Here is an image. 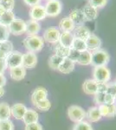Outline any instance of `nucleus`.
Listing matches in <instances>:
<instances>
[{
  "instance_id": "obj_19",
  "label": "nucleus",
  "mask_w": 116,
  "mask_h": 130,
  "mask_svg": "<svg viewBox=\"0 0 116 130\" xmlns=\"http://www.w3.org/2000/svg\"><path fill=\"white\" fill-rule=\"evenodd\" d=\"M102 118L99 108L97 106L91 107L86 112V119H88V122H97Z\"/></svg>"
},
{
  "instance_id": "obj_6",
  "label": "nucleus",
  "mask_w": 116,
  "mask_h": 130,
  "mask_svg": "<svg viewBox=\"0 0 116 130\" xmlns=\"http://www.w3.org/2000/svg\"><path fill=\"white\" fill-rule=\"evenodd\" d=\"M10 33L15 36H20L26 31V22L21 18H15L8 26Z\"/></svg>"
},
{
  "instance_id": "obj_13",
  "label": "nucleus",
  "mask_w": 116,
  "mask_h": 130,
  "mask_svg": "<svg viewBox=\"0 0 116 130\" xmlns=\"http://www.w3.org/2000/svg\"><path fill=\"white\" fill-rule=\"evenodd\" d=\"M48 98V91L45 88L43 87H37L34 89V91L31 94L30 101L33 105L37 104V102L42 100H44Z\"/></svg>"
},
{
  "instance_id": "obj_38",
  "label": "nucleus",
  "mask_w": 116,
  "mask_h": 130,
  "mask_svg": "<svg viewBox=\"0 0 116 130\" xmlns=\"http://www.w3.org/2000/svg\"><path fill=\"white\" fill-rule=\"evenodd\" d=\"M108 0H88V4L90 5L95 7L96 9H101L106 6Z\"/></svg>"
},
{
  "instance_id": "obj_30",
  "label": "nucleus",
  "mask_w": 116,
  "mask_h": 130,
  "mask_svg": "<svg viewBox=\"0 0 116 130\" xmlns=\"http://www.w3.org/2000/svg\"><path fill=\"white\" fill-rule=\"evenodd\" d=\"M70 49L71 48L64 47V46H62V44L57 43H56V45H55V47H54V51L56 55L61 56V57H62V58H66L69 56V52H70Z\"/></svg>"
},
{
  "instance_id": "obj_40",
  "label": "nucleus",
  "mask_w": 116,
  "mask_h": 130,
  "mask_svg": "<svg viewBox=\"0 0 116 130\" xmlns=\"http://www.w3.org/2000/svg\"><path fill=\"white\" fill-rule=\"evenodd\" d=\"M80 54H81V52L77 51V50H74V49L71 48L68 58H69V59H70L72 62H74L75 63V62H77V60H78V58H79V56H80Z\"/></svg>"
},
{
  "instance_id": "obj_42",
  "label": "nucleus",
  "mask_w": 116,
  "mask_h": 130,
  "mask_svg": "<svg viewBox=\"0 0 116 130\" xmlns=\"http://www.w3.org/2000/svg\"><path fill=\"white\" fill-rule=\"evenodd\" d=\"M24 130H43V126L38 122L31 123V124L25 125Z\"/></svg>"
},
{
  "instance_id": "obj_49",
  "label": "nucleus",
  "mask_w": 116,
  "mask_h": 130,
  "mask_svg": "<svg viewBox=\"0 0 116 130\" xmlns=\"http://www.w3.org/2000/svg\"><path fill=\"white\" fill-rule=\"evenodd\" d=\"M114 83H116V78H115V80H114Z\"/></svg>"
},
{
  "instance_id": "obj_9",
  "label": "nucleus",
  "mask_w": 116,
  "mask_h": 130,
  "mask_svg": "<svg viewBox=\"0 0 116 130\" xmlns=\"http://www.w3.org/2000/svg\"><path fill=\"white\" fill-rule=\"evenodd\" d=\"M29 14L30 19L37 21V22L45 19L46 17H47L45 8L42 5H35V6H33V7H31Z\"/></svg>"
},
{
  "instance_id": "obj_34",
  "label": "nucleus",
  "mask_w": 116,
  "mask_h": 130,
  "mask_svg": "<svg viewBox=\"0 0 116 130\" xmlns=\"http://www.w3.org/2000/svg\"><path fill=\"white\" fill-rule=\"evenodd\" d=\"M15 7V0H0V10H12Z\"/></svg>"
},
{
  "instance_id": "obj_15",
  "label": "nucleus",
  "mask_w": 116,
  "mask_h": 130,
  "mask_svg": "<svg viewBox=\"0 0 116 130\" xmlns=\"http://www.w3.org/2000/svg\"><path fill=\"white\" fill-rule=\"evenodd\" d=\"M99 110L102 117L113 118L116 116V103L114 104H102L98 106Z\"/></svg>"
},
{
  "instance_id": "obj_26",
  "label": "nucleus",
  "mask_w": 116,
  "mask_h": 130,
  "mask_svg": "<svg viewBox=\"0 0 116 130\" xmlns=\"http://www.w3.org/2000/svg\"><path fill=\"white\" fill-rule=\"evenodd\" d=\"M75 25L74 24L72 20L69 18H63L59 22V30L62 31H69V32H72L75 29Z\"/></svg>"
},
{
  "instance_id": "obj_16",
  "label": "nucleus",
  "mask_w": 116,
  "mask_h": 130,
  "mask_svg": "<svg viewBox=\"0 0 116 130\" xmlns=\"http://www.w3.org/2000/svg\"><path fill=\"white\" fill-rule=\"evenodd\" d=\"M82 89L84 93L88 95H94L98 93V83L94 79H88L82 84Z\"/></svg>"
},
{
  "instance_id": "obj_7",
  "label": "nucleus",
  "mask_w": 116,
  "mask_h": 130,
  "mask_svg": "<svg viewBox=\"0 0 116 130\" xmlns=\"http://www.w3.org/2000/svg\"><path fill=\"white\" fill-rule=\"evenodd\" d=\"M22 60H23V54L18 50H13L6 56L5 62L7 68L11 69L15 67L22 66Z\"/></svg>"
},
{
  "instance_id": "obj_35",
  "label": "nucleus",
  "mask_w": 116,
  "mask_h": 130,
  "mask_svg": "<svg viewBox=\"0 0 116 130\" xmlns=\"http://www.w3.org/2000/svg\"><path fill=\"white\" fill-rule=\"evenodd\" d=\"M73 130H93L91 124L87 121H82L74 125Z\"/></svg>"
},
{
  "instance_id": "obj_48",
  "label": "nucleus",
  "mask_w": 116,
  "mask_h": 130,
  "mask_svg": "<svg viewBox=\"0 0 116 130\" xmlns=\"http://www.w3.org/2000/svg\"><path fill=\"white\" fill-rule=\"evenodd\" d=\"M5 89H4L3 87H0V98H1L4 95H5Z\"/></svg>"
},
{
  "instance_id": "obj_41",
  "label": "nucleus",
  "mask_w": 116,
  "mask_h": 130,
  "mask_svg": "<svg viewBox=\"0 0 116 130\" xmlns=\"http://www.w3.org/2000/svg\"><path fill=\"white\" fill-rule=\"evenodd\" d=\"M106 93L114 96V97L116 98V83H114V82H113V83H107V88Z\"/></svg>"
},
{
  "instance_id": "obj_5",
  "label": "nucleus",
  "mask_w": 116,
  "mask_h": 130,
  "mask_svg": "<svg viewBox=\"0 0 116 130\" xmlns=\"http://www.w3.org/2000/svg\"><path fill=\"white\" fill-rule=\"evenodd\" d=\"M47 17L56 18L61 13L62 9V2L60 0H49L44 5Z\"/></svg>"
},
{
  "instance_id": "obj_10",
  "label": "nucleus",
  "mask_w": 116,
  "mask_h": 130,
  "mask_svg": "<svg viewBox=\"0 0 116 130\" xmlns=\"http://www.w3.org/2000/svg\"><path fill=\"white\" fill-rule=\"evenodd\" d=\"M37 64V56L36 53L27 51L23 54L22 66L24 69H34Z\"/></svg>"
},
{
  "instance_id": "obj_32",
  "label": "nucleus",
  "mask_w": 116,
  "mask_h": 130,
  "mask_svg": "<svg viewBox=\"0 0 116 130\" xmlns=\"http://www.w3.org/2000/svg\"><path fill=\"white\" fill-rule=\"evenodd\" d=\"M72 49L77 50L79 52H82L87 50V45H86V42L81 39L74 38L73 43H72Z\"/></svg>"
},
{
  "instance_id": "obj_45",
  "label": "nucleus",
  "mask_w": 116,
  "mask_h": 130,
  "mask_svg": "<svg viewBox=\"0 0 116 130\" xmlns=\"http://www.w3.org/2000/svg\"><path fill=\"white\" fill-rule=\"evenodd\" d=\"M6 69H7V65H6L5 59L0 58V74L4 75V73H5V71L6 70Z\"/></svg>"
},
{
  "instance_id": "obj_50",
  "label": "nucleus",
  "mask_w": 116,
  "mask_h": 130,
  "mask_svg": "<svg viewBox=\"0 0 116 130\" xmlns=\"http://www.w3.org/2000/svg\"><path fill=\"white\" fill-rule=\"evenodd\" d=\"M47 1H49V0H47Z\"/></svg>"
},
{
  "instance_id": "obj_46",
  "label": "nucleus",
  "mask_w": 116,
  "mask_h": 130,
  "mask_svg": "<svg viewBox=\"0 0 116 130\" xmlns=\"http://www.w3.org/2000/svg\"><path fill=\"white\" fill-rule=\"evenodd\" d=\"M107 83H98V93H106Z\"/></svg>"
},
{
  "instance_id": "obj_44",
  "label": "nucleus",
  "mask_w": 116,
  "mask_h": 130,
  "mask_svg": "<svg viewBox=\"0 0 116 130\" xmlns=\"http://www.w3.org/2000/svg\"><path fill=\"white\" fill-rule=\"evenodd\" d=\"M23 1L26 5L29 6V7H33L35 5H40L41 0H23Z\"/></svg>"
},
{
  "instance_id": "obj_27",
  "label": "nucleus",
  "mask_w": 116,
  "mask_h": 130,
  "mask_svg": "<svg viewBox=\"0 0 116 130\" xmlns=\"http://www.w3.org/2000/svg\"><path fill=\"white\" fill-rule=\"evenodd\" d=\"M11 51H13V44L9 40L1 42L0 43V58L5 59Z\"/></svg>"
},
{
  "instance_id": "obj_20",
  "label": "nucleus",
  "mask_w": 116,
  "mask_h": 130,
  "mask_svg": "<svg viewBox=\"0 0 116 130\" xmlns=\"http://www.w3.org/2000/svg\"><path fill=\"white\" fill-rule=\"evenodd\" d=\"M10 78L14 81H22L24 79L26 75V69L23 66L15 67V68L10 69Z\"/></svg>"
},
{
  "instance_id": "obj_39",
  "label": "nucleus",
  "mask_w": 116,
  "mask_h": 130,
  "mask_svg": "<svg viewBox=\"0 0 116 130\" xmlns=\"http://www.w3.org/2000/svg\"><path fill=\"white\" fill-rule=\"evenodd\" d=\"M106 93H97L94 95V102L97 107L104 104V98Z\"/></svg>"
},
{
  "instance_id": "obj_2",
  "label": "nucleus",
  "mask_w": 116,
  "mask_h": 130,
  "mask_svg": "<svg viewBox=\"0 0 116 130\" xmlns=\"http://www.w3.org/2000/svg\"><path fill=\"white\" fill-rule=\"evenodd\" d=\"M92 53V60L91 65L93 67L99 66H107L110 61V56L105 50L99 49L97 50L91 52Z\"/></svg>"
},
{
  "instance_id": "obj_23",
  "label": "nucleus",
  "mask_w": 116,
  "mask_h": 130,
  "mask_svg": "<svg viewBox=\"0 0 116 130\" xmlns=\"http://www.w3.org/2000/svg\"><path fill=\"white\" fill-rule=\"evenodd\" d=\"M39 115L38 113L34 109H31V108H27L26 112L24 115V118H23V121L25 125L31 124V123L38 122Z\"/></svg>"
},
{
  "instance_id": "obj_12",
  "label": "nucleus",
  "mask_w": 116,
  "mask_h": 130,
  "mask_svg": "<svg viewBox=\"0 0 116 130\" xmlns=\"http://www.w3.org/2000/svg\"><path fill=\"white\" fill-rule=\"evenodd\" d=\"M69 18L72 20V22L74 23V24L75 26H79V25H83L85 24L86 20L85 16L83 14L81 9H73L69 13Z\"/></svg>"
},
{
  "instance_id": "obj_29",
  "label": "nucleus",
  "mask_w": 116,
  "mask_h": 130,
  "mask_svg": "<svg viewBox=\"0 0 116 130\" xmlns=\"http://www.w3.org/2000/svg\"><path fill=\"white\" fill-rule=\"evenodd\" d=\"M10 115V107L6 102H0V121L9 120Z\"/></svg>"
},
{
  "instance_id": "obj_8",
  "label": "nucleus",
  "mask_w": 116,
  "mask_h": 130,
  "mask_svg": "<svg viewBox=\"0 0 116 130\" xmlns=\"http://www.w3.org/2000/svg\"><path fill=\"white\" fill-rule=\"evenodd\" d=\"M61 31L59 29L56 28V27H49V28L46 29L43 33V41L47 42L48 43H58L59 37H60Z\"/></svg>"
},
{
  "instance_id": "obj_37",
  "label": "nucleus",
  "mask_w": 116,
  "mask_h": 130,
  "mask_svg": "<svg viewBox=\"0 0 116 130\" xmlns=\"http://www.w3.org/2000/svg\"><path fill=\"white\" fill-rule=\"evenodd\" d=\"M0 130H14L13 122L10 119L0 121Z\"/></svg>"
},
{
  "instance_id": "obj_36",
  "label": "nucleus",
  "mask_w": 116,
  "mask_h": 130,
  "mask_svg": "<svg viewBox=\"0 0 116 130\" xmlns=\"http://www.w3.org/2000/svg\"><path fill=\"white\" fill-rule=\"evenodd\" d=\"M10 30L8 26L0 24V42H5L9 39Z\"/></svg>"
},
{
  "instance_id": "obj_1",
  "label": "nucleus",
  "mask_w": 116,
  "mask_h": 130,
  "mask_svg": "<svg viewBox=\"0 0 116 130\" xmlns=\"http://www.w3.org/2000/svg\"><path fill=\"white\" fill-rule=\"evenodd\" d=\"M23 44L28 51L37 53L43 48L44 41L43 37L38 35L27 36L23 41Z\"/></svg>"
},
{
  "instance_id": "obj_31",
  "label": "nucleus",
  "mask_w": 116,
  "mask_h": 130,
  "mask_svg": "<svg viewBox=\"0 0 116 130\" xmlns=\"http://www.w3.org/2000/svg\"><path fill=\"white\" fill-rule=\"evenodd\" d=\"M62 59H63L62 57L54 54V55H52L48 58V66H49V68L52 69V70H58L61 62H62Z\"/></svg>"
},
{
  "instance_id": "obj_25",
  "label": "nucleus",
  "mask_w": 116,
  "mask_h": 130,
  "mask_svg": "<svg viewBox=\"0 0 116 130\" xmlns=\"http://www.w3.org/2000/svg\"><path fill=\"white\" fill-rule=\"evenodd\" d=\"M16 17L12 10H0V24L9 26L10 23L13 21Z\"/></svg>"
},
{
  "instance_id": "obj_43",
  "label": "nucleus",
  "mask_w": 116,
  "mask_h": 130,
  "mask_svg": "<svg viewBox=\"0 0 116 130\" xmlns=\"http://www.w3.org/2000/svg\"><path fill=\"white\" fill-rule=\"evenodd\" d=\"M114 103H116V98L114 96L106 93L104 98V104H114Z\"/></svg>"
},
{
  "instance_id": "obj_18",
  "label": "nucleus",
  "mask_w": 116,
  "mask_h": 130,
  "mask_svg": "<svg viewBox=\"0 0 116 130\" xmlns=\"http://www.w3.org/2000/svg\"><path fill=\"white\" fill-rule=\"evenodd\" d=\"M75 62H72L70 59H69L68 57H66L62 59V62H61L57 70L59 72L62 73V74L68 75L70 74L71 72H73V70H75Z\"/></svg>"
},
{
  "instance_id": "obj_4",
  "label": "nucleus",
  "mask_w": 116,
  "mask_h": 130,
  "mask_svg": "<svg viewBox=\"0 0 116 130\" xmlns=\"http://www.w3.org/2000/svg\"><path fill=\"white\" fill-rule=\"evenodd\" d=\"M68 116L73 122L77 123L85 121L86 111L80 106L72 105L68 108Z\"/></svg>"
},
{
  "instance_id": "obj_17",
  "label": "nucleus",
  "mask_w": 116,
  "mask_h": 130,
  "mask_svg": "<svg viewBox=\"0 0 116 130\" xmlns=\"http://www.w3.org/2000/svg\"><path fill=\"white\" fill-rule=\"evenodd\" d=\"M74 37L78 39H81V40L86 41L87 38L91 34V31L89 30V29L88 27H86L85 25H79V26H75L74 30L72 31Z\"/></svg>"
},
{
  "instance_id": "obj_3",
  "label": "nucleus",
  "mask_w": 116,
  "mask_h": 130,
  "mask_svg": "<svg viewBox=\"0 0 116 130\" xmlns=\"http://www.w3.org/2000/svg\"><path fill=\"white\" fill-rule=\"evenodd\" d=\"M93 79L98 83H108L111 79V71L107 66L94 67Z\"/></svg>"
},
{
  "instance_id": "obj_14",
  "label": "nucleus",
  "mask_w": 116,
  "mask_h": 130,
  "mask_svg": "<svg viewBox=\"0 0 116 130\" xmlns=\"http://www.w3.org/2000/svg\"><path fill=\"white\" fill-rule=\"evenodd\" d=\"M27 110V108L23 103H16L10 107V115L14 117L16 120H23L24 115Z\"/></svg>"
},
{
  "instance_id": "obj_22",
  "label": "nucleus",
  "mask_w": 116,
  "mask_h": 130,
  "mask_svg": "<svg viewBox=\"0 0 116 130\" xmlns=\"http://www.w3.org/2000/svg\"><path fill=\"white\" fill-rule=\"evenodd\" d=\"M40 30H41V25H40L39 22L32 19H29L28 21H26V31H25V33L28 36L37 35Z\"/></svg>"
},
{
  "instance_id": "obj_21",
  "label": "nucleus",
  "mask_w": 116,
  "mask_h": 130,
  "mask_svg": "<svg viewBox=\"0 0 116 130\" xmlns=\"http://www.w3.org/2000/svg\"><path fill=\"white\" fill-rule=\"evenodd\" d=\"M74 35L72 32H69V31H62L60 34L58 43L62 44L64 47L71 48L72 47V43L74 41Z\"/></svg>"
},
{
  "instance_id": "obj_47",
  "label": "nucleus",
  "mask_w": 116,
  "mask_h": 130,
  "mask_svg": "<svg viewBox=\"0 0 116 130\" xmlns=\"http://www.w3.org/2000/svg\"><path fill=\"white\" fill-rule=\"evenodd\" d=\"M6 84V77L5 76V75H1L0 74V87H5Z\"/></svg>"
},
{
  "instance_id": "obj_24",
  "label": "nucleus",
  "mask_w": 116,
  "mask_h": 130,
  "mask_svg": "<svg viewBox=\"0 0 116 130\" xmlns=\"http://www.w3.org/2000/svg\"><path fill=\"white\" fill-rule=\"evenodd\" d=\"M81 10L87 21H94V19H96L97 16H98V9H96L95 7L88 4Z\"/></svg>"
},
{
  "instance_id": "obj_33",
  "label": "nucleus",
  "mask_w": 116,
  "mask_h": 130,
  "mask_svg": "<svg viewBox=\"0 0 116 130\" xmlns=\"http://www.w3.org/2000/svg\"><path fill=\"white\" fill-rule=\"evenodd\" d=\"M34 106L36 107L37 109L40 111H48L50 109V108H51V102H50V101L48 98H46L44 100L40 101L37 104H35Z\"/></svg>"
},
{
  "instance_id": "obj_28",
  "label": "nucleus",
  "mask_w": 116,
  "mask_h": 130,
  "mask_svg": "<svg viewBox=\"0 0 116 130\" xmlns=\"http://www.w3.org/2000/svg\"><path fill=\"white\" fill-rule=\"evenodd\" d=\"M91 60H92V53L88 50L82 51L80 54V56L77 60V63L82 66H88L91 65Z\"/></svg>"
},
{
  "instance_id": "obj_51",
  "label": "nucleus",
  "mask_w": 116,
  "mask_h": 130,
  "mask_svg": "<svg viewBox=\"0 0 116 130\" xmlns=\"http://www.w3.org/2000/svg\"><path fill=\"white\" fill-rule=\"evenodd\" d=\"M0 43H1V42H0Z\"/></svg>"
},
{
  "instance_id": "obj_11",
  "label": "nucleus",
  "mask_w": 116,
  "mask_h": 130,
  "mask_svg": "<svg viewBox=\"0 0 116 130\" xmlns=\"http://www.w3.org/2000/svg\"><path fill=\"white\" fill-rule=\"evenodd\" d=\"M85 42H86V45H87V50L90 52H93L94 50L101 49L102 44V40H101L100 37H97L94 33H91Z\"/></svg>"
}]
</instances>
